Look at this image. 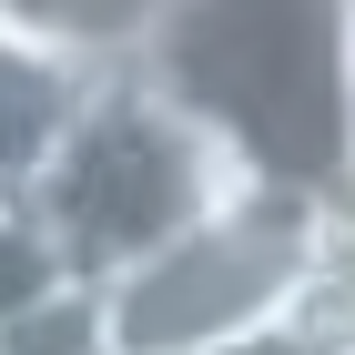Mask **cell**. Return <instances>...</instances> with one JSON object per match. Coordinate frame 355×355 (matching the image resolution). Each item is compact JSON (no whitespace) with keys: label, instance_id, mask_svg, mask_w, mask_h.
I'll return each mask as SVG.
<instances>
[{"label":"cell","instance_id":"obj_4","mask_svg":"<svg viewBox=\"0 0 355 355\" xmlns=\"http://www.w3.org/2000/svg\"><path fill=\"white\" fill-rule=\"evenodd\" d=\"M92 82H102V71H71V61H51L41 41L0 31V203H21V193L41 183V163L61 153V132H71V112H82Z\"/></svg>","mask_w":355,"mask_h":355},{"label":"cell","instance_id":"obj_7","mask_svg":"<svg viewBox=\"0 0 355 355\" xmlns=\"http://www.w3.org/2000/svg\"><path fill=\"white\" fill-rule=\"evenodd\" d=\"M51 284H71V274L51 264L41 223H31L21 203H0V325H21V315H31L41 295H51Z\"/></svg>","mask_w":355,"mask_h":355},{"label":"cell","instance_id":"obj_5","mask_svg":"<svg viewBox=\"0 0 355 355\" xmlns=\"http://www.w3.org/2000/svg\"><path fill=\"white\" fill-rule=\"evenodd\" d=\"M153 10H163V0H0V31L41 41V51L71 61V71H122V61L142 51Z\"/></svg>","mask_w":355,"mask_h":355},{"label":"cell","instance_id":"obj_3","mask_svg":"<svg viewBox=\"0 0 355 355\" xmlns=\"http://www.w3.org/2000/svg\"><path fill=\"white\" fill-rule=\"evenodd\" d=\"M325 214L335 203L284 193V183L223 193L163 254H142L122 284H102V345L112 355H223V345L295 325L315 254H325Z\"/></svg>","mask_w":355,"mask_h":355},{"label":"cell","instance_id":"obj_6","mask_svg":"<svg viewBox=\"0 0 355 355\" xmlns=\"http://www.w3.org/2000/svg\"><path fill=\"white\" fill-rule=\"evenodd\" d=\"M0 355H112L102 345V295L92 284H51L21 325H0Z\"/></svg>","mask_w":355,"mask_h":355},{"label":"cell","instance_id":"obj_9","mask_svg":"<svg viewBox=\"0 0 355 355\" xmlns=\"http://www.w3.org/2000/svg\"><path fill=\"white\" fill-rule=\"evenodd\" d=\"M223 355H315L295 325H274V335H254V345H223Z\"/></svg>","mask_w":355,"mask_h":355},{"label":"cell","instance_id":"obj_8","mask_svg":"<svg viewBox=\"0 0 355 355\" xmlns=\"http://www.w3.org/2000/svg\"><path fill=\"white\" fill-rule=\"evenodd\" d=\"M345 203H355V0H345Z\"/></svg>","mask_w":355,"mask_h":355},{"label":"cell","instance_id":"obj_2","mask_svg":"<svg viewBox=\"0 0 355 355\" xmlns=\"http://www.w3.org/2000/svg\"><path fill=\"white\" fill-rule=\"evenodd\" d=\"M223 193H244V173L214 153V132H193L142 71H102L61 153L41 163V183L21 193V214L41 223L51 264L102 295L142 254H163L183 223H203Z\"/></svg>","mask_w":355,"mask_h":355},{"label":"cell","instance_id":"obj_1","mask_svg":"<svg viewBox=\"0 0 355 355\" xmlns=\"http://www.w3.org/2000/svg\"><path fill=\"white\" fill-rule=\"evenodd\" d=\"M244 183L345 203V0H163L122 61Z\"/></svg>","mask_w":355,"mask_h":355}]
</instances>
